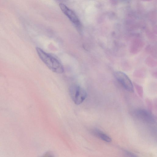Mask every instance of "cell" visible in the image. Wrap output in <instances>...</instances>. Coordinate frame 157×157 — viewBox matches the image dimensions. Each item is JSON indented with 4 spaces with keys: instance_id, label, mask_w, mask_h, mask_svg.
<instances>
[{
    "instance_id": "1",
    "label": "cell",
    "mask_w": 157,
    "mask_h": 157,
    "mask_svg": "<svg viewBox=\"0 0 157 157\" xmlns=\"http://www.w3.org/2000/svg\"><path fill=\"white\" fill-rule=\"evenodd\" d=\"M36 50L40 59L50 70L57 74L63 72V67L57 59L39 47H36Z\"/></svg>"
},
{
    "instance_id": "2",
    "label": "cell",
    "mask_w": 157,
    "mask_h": 157,
    "mask_svg": "<svg viewBox=\"0 0 157 157\" xmlns=\"http://www.w3.org/2000/svg\"><path fill=\"white\" fill-rule=\"evenodd\" d=\"M69 93L72 100L77 105L81 104L87 96L85 90L77 85H73L70 86Z\"/></svg>"
},
{
    "instance_id": "3",
    "label": "cell",
    "mask_w": 157,
    "mask_h": 157,
    "mask_svg": "<svg viewBox=\"0 0 157 157\" xmlns=\"http://www.w3.org/2000/svg\"><path fill=\"white\" fill-rule=\"evenodd\" d=\"M59 6L62 12L73 23L79 32L81 31L82 25L81 22L75 13L64 4L60 3Z\"/></svg>"
},
{
    "instance_id": "4",
    "label": "cell",
    "mask_w": 157,
    "mask_h": 157,
    "mask_svg": "<svg viewBox=\"0 0 157 157\" xmlns=\"http://www.w3.org/2000/svg\"><path fill=\"white\" fill-rule=\"evenodd\" d=\"M116 79L127 90L131 92L134 91V88L131 81L124 73L120 71H117L114 73Z\"/></svg>"
},
{
    "instance_id": "5",
    "label": "cell",
    "mask_w": 157,
    "mask_h": 157,
    "mask_svg": "<svg viewBox=\"0 0 157 157\" xmlns=\"http://www.w3.org/2000/svg\"><path fill=\"white\" fill-rule=\"evenodd\" d=\"M135 114L138 119L145 123L153 124L155 122V118L154 116L146 110L138 109L135 112Z\"/></svg>"
},
{
    "instance_id": "6",
    "label": "cell",
    "mask_w": 157,
    "mask_h": 157,
    "mask_svg": "<svg viewBox=\"0 0 157 157\" xmlns=\"http://www.w3.org/2000/svg\"><path fill=\"white\" fill-rule=\"evenodd\" d=\"M92 133L94 135L105 142H110L111 141L112 139L109 136L98 129H94L92 131Z\"/></svg>"
},
{
    "instance_id": "7",
    "label": "cell",
    "mask_w": 157,
    "mask_h": 157,
    "mask_svg": "<svg viewBox=\"0 0 157 157\" xmlns=\"http://www.w3.org/2000/svg\"><path fill=\"white\" fill-rule=\"evenodd\" d=\"M124 152L125 155H127L128 156L132 157H135L136 156L133 153L130 152H129L128 151H124Z\"/></svg>"
}]
</instances>
